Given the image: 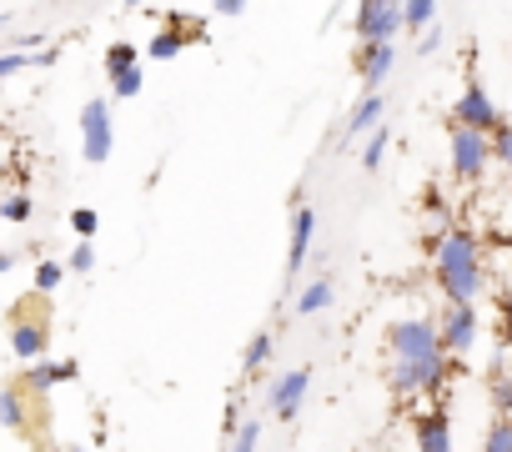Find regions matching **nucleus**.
<instances>
[{
    "mask_svg": "<svg viewBox=\"0 0 512 452\" xmlns=\"http://www.w3.org/2000/svg\"><path fill=\"white\" fill-rule=\"evenodd\" d=\"M432 282L447 302H477L487 287V262L482 242L467 226H442V237H432Z\"/></svg>",
    "mask_w": 512,
    "mask_h": 452,
    "instance_id": "nucleus-1",
    "label": "nucleus"
},
{
    "mask_svg": "<svg viewBox=\"0 0 512 452\" xmlns=\"http://www.w3.org/2000/svg\"><path fill=\"white\" fill-rule=\"evenodd\" d=\"M6 337H11V352L21 362H36L51 352V292H26L11 302L6 312Z\"/></svg>",
    "mask_w": 512,
    "mask_h": 452,
    "instance_id": "nucleus-2",
    "label": "nucleus"
},
{
    "mask_svg": "<svg viewBox=\"0 0 512 452\" xmlns=\"http://www.w3.org/2000/svg\"><path fill=\"white\" fill-rule=\"evenodd\" d=\"M0 427L16 432V437L31 442V447L51 442V407H46V397H41V392H26L21 382L0 387Z\"/></svg>",
    "mask_w": 512,
    "mask_h": 452,
    "instance_id": "nucleus-3",
    "label": "nucleus"
},
{
    "mask_svg": "<svg viewBox=\"0 0 512 452\" xmlns=\"http://www.w3.org/2000/svg\"><path fill=\"white\" fill-rule=\"evenodd\" d=\"M447 161H452V176L462 186H482L487 171H492V136L477 131V126H457L447 131Z\"/></svg>",
    "mask_w": 512,
    "mask_h": 452,
    "instance_id": "nucleus-4",
    "label": "nucleus"
},
{
    "mask_svg": "<svg viewBox=\"0 0 512 452\" xmlns=\"http://www.w3.org/2000/svg\"><path fill=\"white\" fill-rule=\"evenodd\" d=\"M452 377V352H437V357H417V362H392L387 382L397 397H437Z\"/></svg>",
    "mask_w": 512,
    "mask_h": 452,
    "instance_id": "nucleus-5",
    "label": "nucleus"
},
{
    "mask_svg": "<svg viewBox=\"0 0 512 452\" xmlns=\"http://www.w3.org/2000/svg\"><path fill=\"white\" fill-rule=\"evenodd\" d=\"M387 352H392V362H417V357H437L447 347H442L432 317H402L387 327Z\"/></svg>",
    "mask_w": 512,
    "mask_h": 452,
    "instance_id": "nucleus-6",
    "label": "nucleus"
},
{
    "mask_svg": "<svg viewBox=\"0 0 512 452\" xmlns=\"http://www.w3.org/2000/svg\"><path fill=\"white\" fill-rule=\"evenodd\" d=\"M186 46H206V21H196L186 11H166L161 16V31L146 41V56L151 61H176Z\"/></svg>",
    "mask_w": 512,
    "mask_h": 452,
    "instance_id": "nucleus-7",
    "label": "nucleus"
},
{
    "mask_svg": "<svg viewBox=\"0 0 512 452\" xmlns=\"http://www.w3.org/2000/svg\"><path fill=\"white\" fill-rule=\"evenodd\" d=\"M116 146V126H111V101L96 96L81 106V161L86 166H106Z\"/></svg>",
    "mask_w": 512,
    "mask_h": 452,
    "instance_id": "nucleus-8",
    "label": "nucleus"
},
{
    "mask_svg": "<svg viewBox=\"0 0 512 452\" xmlns=\"http://www.w3.org/2000/svg\"><path fill=\"white\" fill-rule=\"evenodd\" d=\"M477 332H482L477 307H472V302H447V312H442V322H437L442 347H447L452 357H467V352L477 347Z\"/></svg>",
    "mask_w": 512,
    "mask_h": 452,
    "instance_id": "nucleus-9",
    "label": "nucleus"
},
{
    "mask_svg": "<svg viewBox=\"0 0 512 452\" xmlns=\"http://www.w3.org/2000/svg\"><path fill=\"white\" fill-rule=\"evenodd\" d=\"M357 41H397L402 31V0H357Z\"/></svg>",
    "mask_w": 512,
    "mask_h": 452,
    "instance_id": "nucleus-10",
    "label": "nucleus"
},
{
    "mask_svg": "<svg viewBox=\"0 0 512 452\" xmlns=\"http://www.w3.org/2000/svg\"><path fill=\"white\" fill-rule=\"evenodd\" d=\"M76 372H81V362H76V357H51V352H46V357L26 362L16 382H21L26 392H41V397H51L61 382H76Z\"/></svg>",
    "mask_w": 512,
    "mask_h": 452,
    "instance_id": "nucleus-11",
    "label": "nucleus"
},
{
    "mask_svg": "<svg viewBox=\"0 0 512 452\" xmlns=\"http://www.w3.org/2000/svg\"><path fill=\"white\" fill-rule=\"evenodd\" d=\"M452 121H457V126H477V131H487V136H492V126L502 121L497 101L487 96V86H482L477 76L462 86V96H457V106H452Z\"/></svg>",
    "mask_w": 512,
    "mask_h": 452,
    "instance_id": "nucleus-12",
    "label": "nucleus"
},
{
    "mask_svg": "<svg viewBox=\"0 0 512 452\" xmlns=\"http://www.w3.org/2000/svg\"><path fill=\"white\" fill-rule=\"evenodd\" d=\"M397 71V41H357V76L362 91H382V81Z\"/></svg>",
    "mask_w": 512,
    "mask_h": 452,
    "instance_id": "nucleus-13",
    "label": "nucleus"
},
{
    "mask_svg": "<svg viewBox=\"0 0 512 452\" xmlns=\"http://www.w3.org/2000/svg\"><path fill=\"white\" fill-rule=\"evenodd\" d=\"M307 392H312V367H292V372H282L277 387H272V397H267V402H272V417H277V422H297Z\"/></svg>",
    "mask_w": 512,
    "mask_h": 452,
    "instance_id": "nucleus-14",
    "label": "nucleus"
},
{
    "mask_svg": "<svg viewBox=\"0 0 512 452\" xmlns=\"http://www.w3.org/2000/svg\"><path fill=\"white\" fill-rule=\"evenodd\" d=\"M312 242H317V211L307 201H297L292 206V237H287V272H302L307 267Z\"/></svg>",
    "mask_w": 512,
    "mask_h": 452,
    "instance_id": "nucleus-15",
    "label": "nucleus"
},
{
    "mask_svg": "<svg viewBox=\"0 0 512 452\" xmlns=\"http://www.w3.org/2000/svg\"><path fill=\"white\" fill-rule=\"evenodd\" d=\"M412 442L422 452H452V417L442 407H427L412 417Z\"/></svg>",
    "mask_w": 512,
    "mask_h": 452,
    "instance_id": "nucleus-16",
    "label": "nucleus"
},
{
    "mask_svg": "<svg viewBox=\"0 0 512 452\" xmlns=\"http://www.w3.org/2000/svg\"><path fill=\"white\" fill-rule=\"evenodd\" d=\"M387 116V96L382 91H362V101L347 111V121H342V141H362L377 121Z\"/></svg>",
    "mask_w": 512,
    "mask_h": 452,
    "instance_id": "nucleus-17",
    "label": "nucleus"
},
{
    "mask_svg": "<svg viewBox=\"0 0 512 452\" xmlns=\"http://www.w3.org/2000/svg\"><path fill=\"white\" fill-rule=\"evenodd\" d=\"M332 297H337V282H332V277H312V282L297 292L292 312H297V317H317V312L332 307Z\"/></svg>",
    "mask_w": 512,
    "mask_h": 452,
    "instance_id": "nucleus-18",
    "label": "nucleus"
},
{
    "mask_svg": "<svg viewBox=\"0 0 512 452\" xmlns=\"http://www.w3.org/2000/svg\"><path fill=\"white\" fill-rule=\"evenodd\" d=\"M272 352H277V337H272V332H256V337L246 342V352H241V372H246V377H256V372H267Z\"/></svg>",
    "mask_w": 512,
    "mask_h": 452,
    "instance_id": "nucleus-19",
    "label": "nucleus"
},
{
    "mask_svg": "<svg viewBox=\"0 0 512 452\" xmlns=\"http://www.w3.org/2000/svg\"><path fill=\"white\" fill-rule=\"evenodd\" d=\"M387 146H392V131L377 121V126L362 136V171H382V161H387Z\"/></svg>",
    "mask_w": 512,
    "mask_h": 452,
    "instance_id": "nucleus-20",
    "label": "nucleus"
},
{
    "mask_svg": "<svg viewBox=\"0 0 512 452\" xmlns=\"http://www.w3.org/2000/svg\"><path fill=\"white\" fill-rule=\"evenodd\" d=\"M437 21V0H402V31H427Z\"/></svg>",
    "mask_w": 512,
    "mask_h": 452,
    "instance_id": "nucleus-21",
    "label": "nucleus"
},
{
    "mask_svg": "<svg viewBox=\"0 0 512 452\" xmlns=\"http://www.w3.org/2000/svg\"><path fill=\"white\" fill-rule=\"evenodd\" d=\"M262 437H267V422H262V417H241L226 442H231L236 452H251V447H262Z\"/></svg>",
    "mask_w": 512,
    "mask_h": 452,
    "instance_id": "nucleus-22",
    "label": "nucleus"
},
{
    "mask_svg": "<svg viewBox=\"0 0 512 452\" xmlns=\"http://www.w3.org/2000/svg\"><path fill=\"white\" fill-rule=\"evenodd\" d=\"M141 86H146V71H141V61H136V66H126V71L111 76V101H136Z\"/></svg>",
    "mask_w": 512,
    "mask_h": 452,
    "instance_id": "nucleus-23",
    "label": "nucleus"
},
{
    "mask_svg": "<svg viewBox=\"0 0 512 452\" xmlns=\"http://www.w3.org/2000/svg\"><path fill=\"white\" fill-rule=\"evenodd\" d=\"M482 447H487V452H512V417H507V412L492 417V427L482 432Z\"/></svg>",
    "mask_w": 512,
    "mask_h": 452,
    "instance_id": "nucleus-24",
    "label": "nucleus"
},
{
    "mask_svg": "<svg viewBox=\"0 0 512 452\" xmlns=\"http://www.w3.org/2000/svg\"><path fill=\"white\" fill-rule=\"evenodd\" d=\"M492 166L512 171V121H507V116L492 126Z\"/></svg>",
    "mask_w": 512,
    "mask_h": 452,
    "instance_id": "nucleus-25",
    "label": "nucleus"
},
{
    "mask_svg": "<svg viewBox=\"0 0 512 452\" xmlns=\"http://www.w3.org/2000/svg\"><path fill=\"white\" fill-rule=\"evenodd\" d=\"M31 211H36V201L26 196V191H16V196H0V221H31Z\"/></svg>",
    "mask_w": 512,
    "mask_h": 452,
    "instance_id": "nucleus-26",
    "label": "nucleus"
},
{
    "mask_svg": "<svg viewBox=\"0 0 512 452\" xmlns=\"http://www.w3.org/2000/svg\"><path fill=\"white\" fill-rule=\"evenodd\" d=\"M66 272H76V277H91V272H96V247H91V237H76V252L66 257Z\"/></svg>",
    "mask_w": 512,
    "mask_h": 452,
    "instance_id": "nucleus-27",
    "label": "nucleus"
},
{
    "mask_svg": "<svg viewBox=\"0 0 512 452\" xmlns=\"http://www.w3.org/2000/svg\"><path fill=\"white\" fill-rule=\"evenodd\" d=\"M31 66H36V51H16V46L0 51V86H6L16 71H31Z\"/></svg>",
    "mask_w": 512,
    "mask_h": 452,
    "instance_id": "nucleus-28",
    "label": "nucleus"
},
{
    "mask_svg": "<svg viewBox=\"0 0 512 452\" xmlns=\"http://www.w3.org/2000/svg\"><path fill=\"white\" fill-rule=\"evenodd\" d=\"M136 61H141V51H136L131 41L106 46V76H116V71H126V66H136Z\"/></svg>",
    "mask_w": 512,
    "mask_h": 452,
    "instance_id": "nucleus-29",
    "label": "nucleus"
},
{
    "mask_svg": "<svg viewBox=\"0 0 512 452\" xmlns=\"http://www.w3.org/2000/svg\"><path fill=\"white\" fill-rule=\"evenodd\" d=\"M66 282V267L61 262H36V272H31V287L36 292H56Z\"/></svg>",
    "mask_w": 512,
    "mask_h": 452,
    "instance_id": "nucleus-30",
    "label": "nucleus"
},
{
    "mask_svg": "<svg viewBox=\"0 0 512 452\" xmlns=\"http://www.w3.org/2000/svg\"><path fill=\"white\" fill-rule=\"evenodd\" d=\"M96 226H101L96 206H76V211H71V232H76V237H96Z\"/></svg>",
    "mask_w": 512,
    "mask_h": 452,
    "instance_id": "nucleus-31",
    "label": "nucleus"
},
{
    "mask_svg": "<svg viewBox=\"0 0 512 452\" xmlns=\"http://www.w3.org/2000/svg\"><path fill=\"white\" fill-rule=\"evenodd\" d=\"M442 51V26L432 21L427 31H417V56H437Z\"/></svg>",
    "mask_w": 512,
    "mask_h": 452,
    "instance_id": "nucleus-32",
    "label": "nucleus"
},
{
    "mask_svg": "<svg viewBox=\"0 0 512 452\" xmlns=\"http://www.w3.org/2000/svg\"><path fill=\"white\" fill-rule=\"evenodd\" d=\"M492 407L512 412V377H492Z\"/></svg>",
    "mask_w": 512,
    "mask_h": 452,
    "instance_id": "nucleus-33",
    "label": "nucleus"
},
{
    "mask_svg": "<svg viewBox=\"0 0 512 452\" xmlns=\"http://www.w3.org/2000/svg\"><path fill=\"white\" fill-rule=\"evenodd\" d=\"M251 6V0H211V11L216 16H226V21H241V11Z\"/></svg>",
    "mask_w": 512,
    "mask_h": 452,
    "instance_id": "nucleus-34",
    "label": "nucleus"
},
{
    "mask_svg": "<svg viewBox=\"0 0 512 452\" xmlns=\"http://www.w3.org/2000/svg\"><path fill=\"white\" fill-rule=\"evenodd\" d=\"M11 46H16V51H41V46H46V31H26V36H16Z\"/></svg>",
    "mask_w": 512,
    "mask_h": 452,
    "instance_id": "nucleus-35",
    "label": "nucleus"
},
{
    "mask_svg": "<svg viewBox=\"0 0 512 452\" xmlns=\"http://www.w3.org/2000/svg\"><path fill=\"white\" fill-rule=\"evenodd\" d=\"M11 267H16V252H0V277H6Z\"/></svg>",
    "mask_w": 512,
    "mask_h": 452,
    "instance_id": "nucleus-36",
    "label": "nucleus"
},
{
    "mask_svg": "<svg viewBox=\"0 0 512 452\" xmlns=\"http://www.w3.org/2000/svg\"><path fill=\"white\" fill-rule=\"evenodd\" d=\"M121 6H126V11H136V6H146V0H121Z\"/></svg>",
    "mask_w": 512,
    "mask_h": 452,
    "instance_id": "nucleus-37",
    "label": "nucleus"
},
{
    "mask_svg": "<svg viewBox=\"0 0 512 452\" xmlns=\"http://www.w3.org/2000/svg\"><path fill=\"white\" fill-rule=\"evenodd\" d=\"M6 26H11V16H0V36H6Z\"/></svg>",
    "mask_w": 512,
    "mask_h": 452,
    "instance_id": "nucleus-38",
    "label": "nucleus"
},
{
    "mask_svg": "<svg viewBox=\"0 0 512 452\" xmlns=\"http://www.w3.org/2000/svg\"><path fill=\"white\" fill-rule=\"evenodd\" d=\"M507 417H512V412H507Z\"/></svg>",
    "mask_w": 512,
    "mask_h": 452,
    "instance_id": "nucleus-39",
    "label": "nucleus"
}]
</instances>
